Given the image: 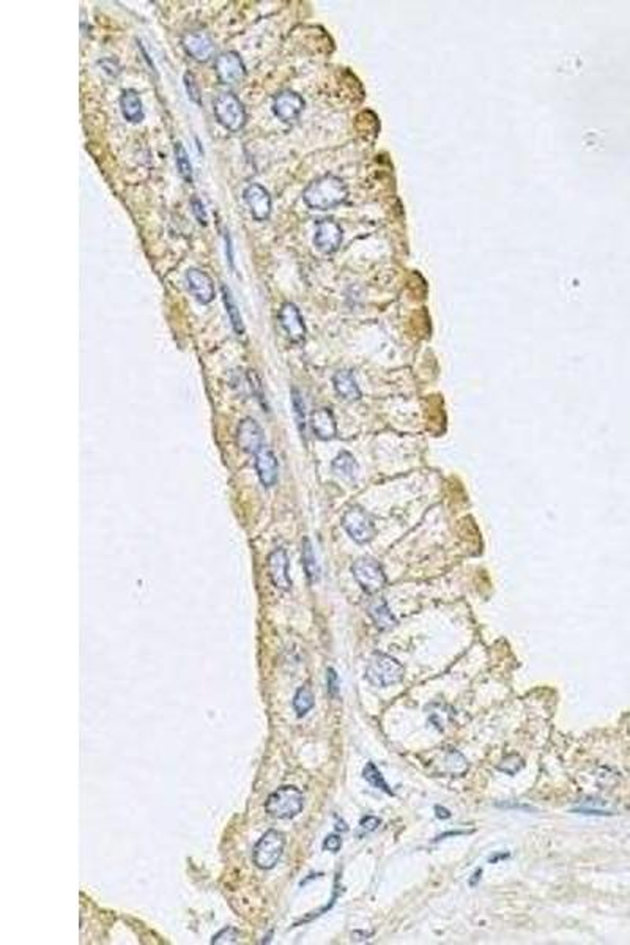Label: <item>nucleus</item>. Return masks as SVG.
Wrapping results in <instances>:
<instances>
[{"label": "nucleus", "instance_id": "obj_5", "mask_svg": "<svg viewBox=\"0 0 630 945\" xmlns=\"http://www.w3.org/2000/svg\"><path fill=\"white\" fill-rule=\"evenodd\" d=\"M284 846H286L284 834H281L279 830H268L254 848L252 860H254L255 867L260 869L274 868L284 854Z\"/></svg>", "mask_w": 630, "mask_h": 945}, {"label": "nucleus", "instance_id": "obj_8", "mask_svg": "<svg viewBox=\"0 0 630 945\" xmlns=\"http://www.w3.org/2000/svg\"><path fill=\"white\" fill-rule=\"evenodd\" d=\"M214 70H216L218 79L223 84H238L246 78V66L244 62L237 52L233 51H227L223 52L216 59V64H214Z\"/></svg>", "mask_w": 630, "mask_h": 945}, {"label": "nucleus", "instance_id": "obj_31", "mask_svg": "<svg viewBox=\"0 0 630 945\" xmlns=\"http://www.w3.org/2000/svg\"><path fill=\"white\" fill-rule=\"evenodd\" d=\"M191 208H192L195 219H197V222L202 224V225H206L208 224V213L205 210V205L202 204V200H199L197 197H192L191 199Z\"/></svg>", "mask_w": 630, "mask_h": 945}, {"label": "nucleus", "instance_id": "obj_23", "mask_svg": "<svg viewBox=\"0 0 630 945\" xmlns=\"http://www.w3.org/2000/svg\"><path fill=\"white\" fill-rule=\"evenodd\" d=\"M332 469H334V473L339 474L340 478L351 479V478H355V474L358 471V463L355 460V457H353L350 453H345V450H344V453H340L336 457V459H334Z\"/></svg>", "mask_w": 630, "mask_h": 945}, {"label": "nucleus", "instance_id": "obj_11", "mask_svg": "<svg viewBox=\"0 0 630 945\" xmlns=\"http://www.w3.org/2000/svg\"><path fill=\"white\" fill-rule=\"evenodd\" d=\"M237 443L238 446L241 448V450L248 454H257L258 450H262L265 448V436H263V430L255 419L252 418H246L238 425V432H237Z\"/></svg>", "mask_w": 630, "mask_h": 945}, {"label": "nucleus", "instance_id": "obj_17", "mask_svg": "<svg viewBox=\"0 0 630 945\" xmlns=\"http://www.w3.org/2000/svg\"><path fill=\"white\" fill-rule=\"evenodd\" d=\"M255 469L258 479L265 487H273L279 476V463H277L273 450L265 446L255 454Z\"/></svg>", "mask_w": 630, "mask_h": 945}, {"label": "nucleus", "instance_id": "obj_2", "mask_svg": "<svg viewBox=\"0 0 630 945\" xmlns=\"http://www.w3.org/2000/svg\"><path fill=\"white\" fill-rule=\"evenodd\" d=\"M302 807H304V796L298 788L282 786L270 794L265 810L273 818L290 819L300 815Z\"/></svg>", "mask_w": 630, "mask_h": 945}, {"label": "nucleus", "instance_id": "obj_9", "mask_svg": "<svg viewBox=\"0 0 630 945\" xmlns=\"http://www.w3.org/2000/svg\"><path fill=\"white\" fill-rule=\"evenodd\" d=\"M243 199L255 221L260 222L267 221L271 215V208H273L268 190H265V187L258 183H252L244 190Z\"/></svg>", "mask_w": 630, "mask_h": 945}, {"label": "nucleus", "instance_id": "obj_30", "mask_svg": "<svg viewBox=\"0 0 630 945\" xmlns=\"http://www.w3.org/2000/svg\"><path fill=\"white\" fill-rule=\"evenodd\" d=\"M238 936H239V932L235 928H232V926H227V928H224L223 931H219L218 935L213 937L211 944H216V945H219V944H237Z\"/></svg>", "mask_w": 630, "mask_h": 945}, {"label": "nucleus", "instance_id": "obj_7", "mask_svg": "<svg viewBox=\"0 0 630 945\" xmlns=\"http://www.w3.org/2000/svg\"><path fill=\"white\" fill-rule=\"evenodd\" d=\"M342 525L351 539L358 543H365L374 539V522L361 508H350L346 511L342 518Z\"/></svg>", "mask_w": 630, "mask_h": 945}, {"label": "nucleus", "instance_id": "obj_15", "mask_svg": "<svg viewBox=\"0 0 630 945\" xmlns=\"http://www.w3.org/2000/svg\"><path fill=\"white\" fill-rule=\"evenodd\" d=\"M302 109H304V99L292 90H284L273 99L274 115L282 122L296 120Z\"/></svg>", "mask_w": 630, "mask_h": 945}, {"label": "nucleus", "instance_id": "obj_25", "mask_svg": "<svg viewBox=\"0 0 630 945\" xmlns=\"http://www.w3.org/2000/svg\"><path fill=\"white\" fill-rule=\"evenodd\" d=\"M174 152H175V162H176V167H178L180 175L183 177V180L188 181V183H191V181H192V166H191V161H189V156L186 153L185 147L181 145V142L175 143Z\"/></svg>", "mask_w": 630, "mask_h": 945}, {"label": "nucleus", "instance_id": "obj_33", "mask_svg": "<svg viewBox=\"0 0 630 945\" xmlns=\"http://www.w3.org/2000/svg\"><path fill=\"white\" fill-rule=\"evenodd\" d=\"M342 846V840H340L339 835H330L326 837V840L323 843V848L326 851H331V853H337V851Z\"/></svg>", "mask_w": 630, "mask_h": 945}, {"label": "nucleus", "instance_id": "obj_29", "mask_svg": "<svg viewBox=\"0 0 630 945\" xmlns=\"http://www.w3.org/2000/svg\"><path fill=\"white\" fill-rule=\"evenodd\" d=\"M183 80H185L186 93H188L189 99H191V101L195 103V104H200V89H199L197 80H195V78H194V74L192 73H185V78H183Z\"/></svg>", "mask_w": 630, "mask_h": 945}, {"label": "nucleus", "instance_id": "obj_1", "mask_svg": "<svg viewBox=\"0 0 630 945\" xmlns=\"http://www.w3.org/2000/svg\"><path fill=\"white\" fill-rule=\"evenodd\" d=\"M349 196V190L342 180L334 175H323L312 183L302 192L306 205L312 210H331L344 202Z\"/></svg>", "mask_w": 630, "mask_h": 945}, {"label": "nucleus", "instance_id": "obj_14", "mask_svg": "<svg viewBox=\"0 0 630 945\" xmlns=\"http://www.w3.org/2000/svg\"><path fill=\"white\" fill-rule=\"evenodd\" d=\"M279 323L286 331L288 339L300 343L306 337V325L300 314V309L293 303H284L279 309Z\"/></svg>", "mask_w": 630, "mask_h": 945}, {"label": "nucleus", "instance_id": "obj_3", "mask_svg": "<svg viewBox=\"0 0 630 945\" xmlns=\"http://www.w3.org/2000/svg\"><path fill=\"white\" fill-rule=\"evenodd\" d=\"M403 667L394 657L383 653H375L365 669V678L375 687L396 685L403 679Z\"/></svg>", "mask_w": 630, "mask_h": 945}, {"label": "nucleus", "instance_id": "obj_19", "mask_svg": "<svg viewBox=\"0 0 630 945\" xmlns=\"http://www.w3.org/2000/svg\"><path fill=\"white\" fill-rule=\"evenodd\" d=\"M120 108L126 120L131 123H139L144 118V108L141 97L134 90H125L120 98Z\"/></svg>", "mask_w": 630, "mask_h": 945}, {"label": "nucleus", "instance_id": "obj_28", "mask_svg": "<svg viewBox=\"0 0 630 945\" xmlns=\"http://www.w3.org/2000/svg\"><path fill=\"white\" fill-rule=\"evenodd\" d=\"M292 402H293V410H295V416H296V424H298L300 434L306 435V411H304V402H302L301 394L293 390L292 391Z\"/></svg>", "mask_w": 630, "mask_h": 945}, {"label": "nucleus", "instance_id": "obj_13", "mask_svg": "<svg viewBox=\"0 0 630 945\" xmlns=\"http://www.w3.org/2000/svg\"><path fill=\"white\" fill-rule=\"evenodd\" d=\"M185 280L188 290L191 292V295L197 299L199 303L208 304L213 301L214 297H216V289H214L213 279L208 276L205 271L197 270V268H191V270L186 271Z\"/></svg>", "mask_w": 630, "mask_h": 945}, {"label": "nucleus", "instance_id": "obj_32", "mask_svg": "<svg viewBox=\"0 0 630 945\" xmlns=\"http://www.w3.org/2000/svg\"><path fill=\"white\" fill-rule=\"evenodd\" d=\"M328 692L331 697H336L339 692V678L332 668L328 669Z\"/></svg>", "mask_w": 630, "mask_h": 945}, {"label": "nucleus", "instance_id": "obj_12", "mask_svg": "<svg viewBox=\"0 0 630 945\" xmlns=\"http://www.w3.org/2000/svg\"><path fill=\"white\" fill-rule=\"evenodd\" d=\"M181 45L186 54L195 62H208L213 57L214 43L211 36L204 30H192L183 36Z\"/></svg>", "mask_w": 630, "mask_h": 945}, {"label": "nucleus", "instance_id": "obj_6", "mask_svg": "<svg viewBox=\"0 0 630 945\" xmlns=\"http://www.w3.org/2000/svg\"><path fill=\"white\" fill-rule=\"evenodd\" d=\"M351 571L359 586H361L365 592L375 594L386 585V577H384L383 569L375 560L359 558L358 561H355Z\"/></svg>", "mask_w": 630, "mask_h": 945}, {"label": "nucleus", "instance_id": "obj_16", "mask_svg": "<svg viewBox=\"0 0 630 945\" xmlns=\"http://www.w3.org/2000/svg\"><path fill=\"white\" fill-rule=\"evenodd\" d=\"M268 575L277 590L288 591L292 588V580L288 575V556L286 550L276 548L268 556Z\"/></svg>", "mask_w": 630, "mask_h": 945}, {"label": "nucleus", "instance_id": "obj_20", "mask_svg": "<svg viewBox=\"0 0 630 945\" xmlns=\"http://www.w3.org/2000/svg\"><path fill=\"white\" fill-rule=\"evenodd\" d=\"M334 388H336L337 394L345 400H358L361 397V391L356 385L355 378H353L351 372L349 371H340L336 375H334Z\"/></svg>", "mask_w": 630, "mask_h": 945}, {"label": "nucleus", "instance_id": "obj_21", "mask_svg": "<svg viewBox=\"0 0 630 945\" xmlns=\"http://www.w3.org/2000/svg\"><path fill=\"white\" fill-rule=\"evenodd\" d=\"M369 615L374 619V623L377 624L378 629H391L393 625H396V618L391 615V611L388 609L386 602L383 599H377L374 602H370L369 605Z\"/></svg>", "mask_w": 630, "mask_h": 945}, {"label": "nucleus", "instance_id": "obj_37", "mask_svg": "<svg viewBox=\"0 0 630 945\" xmlns=\"http://www.w3.org/2000/svg\"><path fill=\"white\" fill-rule=\"evenodd\" d=\"M481 873H482L481 869H477L476 874H475V878H472V881H470V886H475V884H476V881L479 879V874H481Z\"/></svg>", "mask_w": 630, "mask_h": 945}, {"label": "nucleus", "instance_id": "obj_26", "mask_svg": "<svg viewBox=\"0 0 630 945\" xmlns=\"http://www.w3.org/2000/svg\"><path fill=\"white\" fill-rule=\"evenodd\" d=\"M314 707V695L307 687H301L293 698V709L300 717L306 716Z\"/></svg>", "mask_w": 630, "mask_h": 945}, {"label": "nucleus", "instance_id": "obj_27", "mask_svg": "<svg viewBox=\"0 0 630 945\" xmlns=\"http://www.w3.org/2000/svg\"><path fill=\"white\" fill-rule=\"evenodd\" d=\"M363 777H364V780H368L372 786H375L377 790H382V791L388 793V794H393V791L389 790L388 783L383 780L380 771H378V769L375 767L374 762H369V765L364 767Z\"/></svg>", "mask_w": 630, "mask_h": 945}, {"label": "nucleus", "instance_id": "obj_4", "mask_svg": "<svg viewBox=\"0 0 630 945\" xmlns=\"http://www.w3.org/2000/svg\"><path fill=\"white\" fill-rule=\"evenodd\" d=\"M213 111L214 115L218 118V122L223 125L225 129L232 131V133H238L239 129L244 128L248 115H246L243 103L239 101V98L237 95H233V93H220V95L214 99Z\"/></svg>", "mask_w": 630, "mask_h": 945}, {"label": "nucleus", "instance_id": "obj_22", "mask_svg": "<svg viewBox=\"0 0 630 945\" xmlns=\"http://www.w3.org/2000/svg\"><path fill=\"white\" fill-rule=\"evenodd\" d=\"M223 299H224V304H225L227 315H229V318H230V323H232L233 329H235V333L238 336H241L244 333L243 318H241V314H239V309H238V306L235 303V299H233V297H232V292L227 285H223Z\"/></svg>", "mask_w": 630, "mask_h": 945}, {"label": "nucleus", "instance_id": "obj_24", "mask_svg": "<svg viewBox=\"0 0 630 945\" xmlns=\"http://www.w3.org/2000/svg\"><path fill=\"white\" fill-rule=\"evenodd\" d=\"M302 567H304L306 575L311 583H315V581L320 578V567L317 560H315L311 541L309 539H304V542H302Z\"/></svg>", "mask_w": 630, "mask_h": 945}, {"label": "nucleus", "instance_id": "obj_34", "mask_svg": "<svg viewBox=\"0 0 630 945\" xmlns=\"http://www.w3.org/2000/svg\"><path fill=\"white\" fill-rule=\"evenodd\" d=\"M378 825H380V819L375 818V816H365V818H363V821H361V827L365 832L375 830Z\"/></svg>", "mask_w": 630, "mask_h": 945}, {"label": "nucleus", "instance_id": "obj_36", "mask_svg": "<svg viewBox=\"0 0 630 945\" xmlns=\"http://www.w3.org/2000/svg\"><path fill=\"white\" fill-rule=\"evenodd\" d=\"M435 810H437V811H438V813H437V816H438L440 819H444V818H449V816H451V813H449V810H446V809H441V807H437V809H435Z\"/></svg>", "mask_w": 630, "mask_h": 945}, {"label": "nucleus", "instance_id": "obj_18", "mask_svg": "<svg viewBox=\"0 0 630 945\" xmlns=\"http://www.w3.org/2000/svg\"><path fill=\"white\" fill-rule=\"evenodd\" d=\"M311 425L314 434L317 435L320 440H331V438H334L337 434L336 419H334L331 410L328 408L315 410L311 416Z\"/></svg>", "mask_w": 630, "mask_h": 945}, {"label": "nucleus", "instance_id": "obj_10", "mask_svg": "<svg viewBox=\"0 0 630 945\" xmlns=\"http://www.w3.org/2000/svg\"><path fill=\"white\" fill-rule=\"evenodd\" d=\"M342 243V229L332 219H323L317 224L314 235V245L323 254L336 253Z\"/></svg>", "mask_w": 630, "mask_h": 945}, {"label": "nucleus", "instance_id": "obj_35", "mask_svg": "<svg viewBox=\"0 0 630 945\" xmlns=\"http://www.w3.org/2000/svg\"><path fill=\"white\" fill-rule=\"evenodd\" d=\"M225 254H227V259H229V262H230V265L233 267V253H232V243H230L229 232H225Z\"/></svg>", "mask_w": 630, "mask_h": 945}]
</instances>
